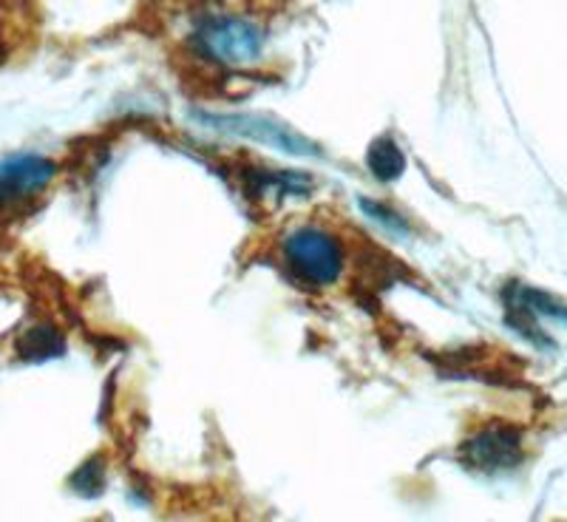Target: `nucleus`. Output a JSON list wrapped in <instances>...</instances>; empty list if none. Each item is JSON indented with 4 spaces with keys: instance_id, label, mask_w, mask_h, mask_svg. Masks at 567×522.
I'll use <instances>...</instances> for the list:
<instances>
[{
    "instance_id": "obj_3",
    "label": "nucleus",
    "mask_w": 567,
    "mask_h": 522,
    "mask_svg": "<svg viewBox=\"0 0 567 522\" xmlns=\"http://www.w3.org/2000/svg\"><path fill=\"white\" fill-rule=\"evenodd\" d=\"M463 460L471 469L499 474L523 463V438L511 426H488L463 446Z\"/></svg>"
},
{
    "instance_id": "obj_5",
    "label": "nucleus",
    "mask_w": 567,
    "mask_h": 522,
    "mask_svg": "<svg viewBox=\"0 0 567 522\" xmlns=\"http://www.w3.org/2000/svg\"><path fill=\"white\" fill-rule=\"evenodd\" d=\"M213 123L225 131H236V134L267 142L272 149L290 151V154H312V151H316L301 134L290 131L287 125H276L270 123V120H261V116H213Z\"/></svg>"
},
{
    "instance_id": "obj_2",
    "label": "nucleus",
    "mask_w": 567,
    "mask_h": 522,
    "mask_svg": "<svg viewBox=\"0 0 567 522\" xmlns=\"http://www.w3.org/2000/svg\"><path fill=\"white\" fill-rule=\"evenodd\" d=\"M284 256L290 270L301 278L303 284L312 287H329L341 278L343 270V253L327 231L318 227H301V231L287 236Z\"/></svg>"
},
{
    "instance_id": "obj_6",
    "label": "nucleus",
    "mask_w": 567,
    "mask_h": 522,
    "mask_svg": "<svg viewBox=\"0 0 567 522\" xmlns=\"http://www.w3.org/2000/svg\"><path fill=\"white\" fill-rule=\"evenodd\" d=\"M508 313H511V321L519 327V332H530V329H536V318L542 316L567 321L565 307L550 301L545 293L530 290V287H523V284H516V287H511L508 290Z\"/></svg>"
},
{
    "instance_id": "obj_7",
    "label": "nucleus",
    "mask_w": 567,
    "mask_h": 522,
    "mask_svg": "<svg viewBox=\"0 0 567 522\" xmlns=\"http://www.w3.org/2000/svg\"><path fill=\"white\" fill-rule=\"evenodd\" d=\"M367 162H369V171H372V174L383 182L398 180V176L403 174V168H406L403 151H400L398 145L389 140V136L372 142V149H369V154H367Z\"/></svg>"
},
{
    "instance_id": "obj_10",
    "label": "nucleus",
    "mask_w": 567,
    "mask_h": 522,
    "mask_svg": "<svg viewBox=\"0 0 567 522\" xmlns=\"http://www.w3.org/2000/svg\"><path fill=\"white\" fill-rule=\"evenodd\" d=\"M74 485H83L80 491L85 494H94L100 489V465L97 463H89L78 471V478H74Z\"/></svg>"
},
{
    "instance_id": "obj_8",
    "label": "nucleus",
    "mask_w": 567,
    "mask_h": 522,
    "mask_svg": "<svg viewBox=\"0 0 567 522\" xmlns=\"http://www.w3.org/2000/svg\"><path fill=\"white\" fill-rule=\"evenodd\" d=\"M20 355L29 361H43V358H54L63 352V341H60L58 329L52 327H34L18 344Z\"/></svg>"
},
{
    "instance_id": "obj_1",
    "label": "nucleus",
    "mask_w": 567,
    "mask_h": 522,
    "mask_svg": "<svg viewBox=\"0 0 567 522\" xmlns=\"http://www.w3.org/2000/svg\"><path fill=\"white\" fill-rule=\"evenodd\" d=\"M194 45L202 58L227 69H245L261 60L265 34L252 27L250 20L233 14H210L196 27Z\"/></svg>"
},
{
    "instance_id": "obj_9",
    "label": "nucleus",
    "mask_w": 567,
    "mask_h": 522,
    "mask_svg": "<svg viewBox=\"0 0 567 522\" xmlns=\"http://www.w3.org/2000/svg\"><path fill=\"white\" fill-rule=\"evenodd\" d=\"M18 0H0V63L9 60L18 40Z\"/></svg>"
},
{
    "instance_id": "obj_4",
    "label": "nucleus",
    "mask_w": 567,
    "mask_h": 522,
    "mask_svg": "<svg viewBox=\"0 0 567 522\" xmlns=\"http://www.w3.org/2000/svg\"><path fill=\"white\" fill-rule=\"evenodd\" d=\"M54 174H58L54 162L38 154L0 160V207H14L38 196L54 180Z\"/></svg>"
}]
</instances>
